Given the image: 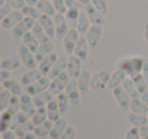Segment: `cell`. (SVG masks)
<instances>
[{"label":"cell","instance_id":"cell-1","mask_svg":"<svg viewBox=\"0 0 148 139\" xmlns=\"http://www.w3.org/2000/svg\"><path fill=\"white\" fill-rule=\"evenodd\" d=\"M144 63V57L134 56V57H125L118 61V68L126 72L129 77L142 72V67Z\"/></svg>","mask_w":148,"mask_h":139},{"label":"cell","instance_id":"cell-2","mask_svg":"<svg viewBox=\"0 0 148 139\" xmlns=\"http://www.w3.org/2000/svg\"><path fill=\"white\" fill-rule=\"evenodd\" d=\"M112 74H113V71L110 67H105L99 70V72L95 73L91 76L90 89H103L106 86H108Z\"/></svg>","mask_w":148,"mask_h":139},{"label":"cell","instance_id":"cell-3","mask_svg":"<svg viewBox=\"0 0 148 139\" xmlns=\"http://www.w3.org/2000/svg\"><path fill=\"white\" fill-rule=\"evenodd\" d=\"M70 80H71V77H70V75L68 74L67 70H65V71H63L61 74H59L57 77H55L54 79L51 80L49 90L54 96H58V94H61V92L65 89Z\"/></svg>","mask_w":148,"mask_h":139},{"label":"cell","instance_id":"cell-4","mask_svg":"<svg viewBox=\"0 0 148 139\" xmlns=\"http://www.w3.org/2000/svg\"><path fill=\"white\" fill-rule=\"evenodd\" d=\"M36 23V19H32L29 17H25V19L21 21H19L14 28L11 29V34L14 40H19L23 39V37L25 36V34H27V32L32 31V29L34 28Z\"/></svg>","mask_w":148,"mask_h":139},{"label":"cell","instance_id":"cell-5","mask_svg":"<svg viewBox=\"0 0 148 139\" xmlns=\"http://www.w3.org/2000/svg\"><path fill=\"white\" fill-rule=\"evenodd\" d=\"M18 55L21 57L23 64L29 69H34V68H37L38 61L36 59L35 53L33 51L29 49L25 44H21L18 48Z\"/></svg>","mask_w":148,"mask_h":139},{"label":"cell","instance_id":"cell-6","mask_svg":"<svg viewBox=\"0 0 148 139\" xmlns=\"http://www.w3.org/2000/svg\"><path fill=\"white\" fill-rule=\"evenodd\" d=\"M112 90H113L114 98H115L117 104L119 105L120 109L123 110V111L129 110L132 98H130V96L127 94V92L124 89V87L122 86V84L119 86H117V87H115Z\"/></svg>","mask_w":148,"mask_h":139},{"label":"cell","instance_id":"cell-7","mask_svg":"<svg viewBox=\"0 0 148 139\" xmlns=\"http://www.w3.org/2000/svg\"><path fill=\"white\" fill-rule=\"evenodd\" d=\"M65 94H67L70 100V104L74 107H78L80 105V90L78 87L76 79H71L65 88Z\"/></svg>","mask_w":148,"mask_h":139},{"label":"cell","instance_id":"cell-8","mask_svg":"<svg viewBox=\"0 0 148 139\" xmlns=\"http://www.w3.org/2000/svg\"><path fill=\"white\" fill-rule=\"evenodd\" d=\"M50 83H51V79L48 76H43L38 81H36L35 83L25 87V92L27 94H31L32 96H35L37 94H41V92H45V90L49 89Z\"/></svg>","mask_w":148,"mask_h":139},{"label":"cell","instance_id":"cell-9","mask_svg":"<svg viewBox=\"0 0 148 139\" xmlns=\"http://www.w3.org/2000/svg\"><path fill=\"white\" fill-rule=\"evenodd\" d=\"M80 34L77 31V29H70L69 32L67 33V35L65 36L62 41H63V49L66 53L68 54H73L75 46L77 44Z\"/></svg>","mask_w":148,"mask_h":139},{"label":"cell","instance_id":"cell-10","mask_svg":"<svg viewBox=\"0 0 148 139\" xmlns=\"http://www.w3.org/2000/svg\"><path fill=\"white\" fill-rule=\"evenodd\" d=\"M25 19V14H23V10H18V9H13L6 17L1 21V27L5 30H9L14 28L19 21H21Z\"/></svg>","mask_w":148,"mask_h":139},{"label":"cell","instance_id":"cell-11","mask_svg":"<svg viewBox=\"0 0 148 139\" xmlns=\"http://www.w3.org/2000/svg\"><path fill=\"white\" fill-rule=\"evenodd\" d=\"M53 19L56 28V38H57V40H63L70 30L65 15L57 13Z\"/></svg>","mask_w":148,"mask_h":139},{"label":"cell","instance_id":"cell-12","mask_svg":"<svg viewBox=\"0 0 148 139\" xmlns=\"http://www.w3.org/2000/svg\"><path fill=\"white\" fill-rule=\"evenodd\" d=\"M103 25H92L89 29V31L87 32L86 38L87 43H88L89 47L90 48H95L99 43V40L101 38L103 35Z\"/></svg>","mask_w":148,"mask_h":139},{"label":"cell","instance_id":"cell-13","mask_svg":"<svg viewBox=\"0 0 148 139\" xmlns=\"http://www.w3.org/2000/svg\"><path fill=\"white\" fill-rule=\"evenodd\" d=\"M19 98H21V110L23 113H25L29 118H32L37 111V107L34 103L33 96L25 92Z\"/></svg>","mask_w":148,"mask_h":139},{"label":"cell","instance_id":"cell-14","mask_svg":"<svg viewBox=\"0 0 148 139\" xmlns=\"http://www.w3.org/2000/svg\"><path fill=\"white\" fill-rule=\"evenodd\" d=\"M82 62L78 57H76L75 55L70 56L69 61H68V66H67V72L70 75L71 79H77L80 75L81 71V65Z\"/></svg>","mask_w":148,"mask_h":139},{"label":"cell","instance_id":"cell-15","mask_svg":"<svg viewBox=\"0 0 148 139\" xmlns=\"http://www.w3.org/2000/svg\"><path fill=\"white\" fill-rule=\"evenodd\" d=\"M84 11L86 12L89 21L92 25H106V19L105 15H103L93 4H88L85 6Z\"/></svg>","mask_w":148,"mask_h":139},{"label":"cell","instance_id":"cell-16","mask_svg":"<svg viewBox=\"0 0 148 139\" xmlns=\"http://www.w3.org/2000/svg\"><path fill=\"white\" fill-rule=\"evenodd\" d=\"M88 49L89 45L87 43V40L85 36H80L77 41V44L74 49V55L78 57L81 61H85L88 57Z\"/></svg>","mask_w":148,"mask_h":139},{"label":"cell","instance_id":"cell-17","mask_svg":"<svg viewBox=\"0 0 148 139\" xmlns=\"http://www.w3.org/2000/svg\"><path fill=\"white\" fill-rule=\"evenodd\" d=\"M68 61H69V58L66 57H59L58 60L55 62L54 66L52 67V69L50 70V72L48 73V77L50 79H54L55 77H57L59 74H61L63 71L67 70V66H68Z\"/></svg>","mask_w":148,"mask_h":139},{"label":"cell","instance_id":"cell-18","mask_svg":"<svg viewBox=\"0 0 148 139\" xmlns=\"http://www.w3.org/2000/svg\"><path fill=\"white\" fill-rule=\"evenodd\" d=\"M43 73L41 72V70L39 68H34V69H29V71H27V73H25L23 75L21 79V83L23 87L31 85V84L35 83L36 81L43 77Z\"/></svg>","mask_w":148,"mask_h":139},{"label":"cell","instance_id":"cell-19","mask_svg":"<svg viewBox=\"0 0 148 139\" xmlns=\"http://www.w3.org/2000/svg\"><path fill=\"white\" fill-rule=\"evenodd\" d=\"M91 74L88 70L84 69L81 71L79 77L77 78V83H78V87L80 90L81 94H85L88 92L90 89V82H91Z\"/></svg>","mask_w":148,"mask_h":139},{"label":"cell","instance_id":"cell-20","mask_svg":"<svg viewBox=\"0 0 148 139\" xmlns=\"http://www.w3.org/2000/svg\"><path fill=\"white\" fill-rule=\"evenodd\" d=\"M39 23H41V25L45 30V32L49 36L50 39L56 38V28H55V23H54L53 17H49V15L43 14L41 17V19H39Z\"/></svg>","mask_w":148,"mask_h":139},{"label":"cell","instance_id":"cell-21","mask_svg":"<svg viewBox=\"0 0 148 139\" xmlns=\"http://www.w3.org/2000/svg\"><path fill=\"white\" fill-rule=\"evenodd\" d=\"M58 55L57 53L53 52V53L49 54L46 58H44L41 62L39 63V69L41 70V72L43 73L44 76H47L48 73L50 72V70L52 69V67L54 66L55 62L58 60Z\"/></svg>","mask_w":148,"mask_h":139},{"label":"cell","instance_id":"cell-22","mask_svg":"<svg viewBox=\"0 0 148 139\" xmlns=\"http://www.w3.org/2000/svg\"><path fill=\"white\" fill-rule=\"evenodd\" d=\"M68 126L67 120L64 117H61L60 119H58L57 121L54 122L53 128L50 133V138L51 139H60V137L62 136V134L64 133V131L66 130Z\"/></svg>","mask_w":148,"mask_h":139},{"label":"cell","instance_id":"cell-23","mask_svg":"<svg viewBox=\"0 0 148 139\" xmlns=\"http://www.w3.org/2000/svg\"><path fill=\"white\" fill-rule=\"evenodd\" d=\"M46 108H47V112H48V119L51 120L52 122H55V121H57L58 119H60L62 117L61 113H60V110H59L58 100L55 96L48 103Z\"/></svg>","mask_w":148,"mask_h":139},{"label":"cell","instance_id":"cell-24","mask_svg":"<svg viewBox=\"0 0 148 139\" xmlns=\"http://www.w3.org/2000/svg\"><path fill=\"white\" fill-rule=\"evenodd\" d=\"M54 44L52 42H47V43H44V44H40L39 48L38 50L35 52V56H36V59H37L38 63L42 61L44 58L47 57L49 54L53 53L54 52Z\"/></svg>","mask_w":148,"mask_h":139},{"label":"cell","instance_id":"cell-25","mask_svg":"<svg viewBox=\"0 0 148 139\" xmlns=\"http://www.w3.org/2000/svg\"><path fill=\"white\" fill-rule=\"evenodd\" d=\"M127 76L128 75L126 74V72L124 71V70L118 68V69L116 70V71H114L113 74H112L111 78H110V80H109V83H108V87H109L110 89H114V88L117 87V86L121 85Z\"/></svg>","mask_w":148,"mask_h":139},{"label":"cell","instance_id":"cell-26","mask_svg":"<svg viewBox=\"0 0 148 139\" xmlns=\"http://www.w3.org/2000/svg\"><path fill=\"white\" fill-rule=\"evenodd\" d=\"M2 83L3 88H6L8 89L13 96H21V94L25 92V87L21 85V82H17L13 79H8V80H5V81L1 82Z\"/></svg>","mask_w":148,"mask_h":139},{"label":"cell","instance_id":"cell-27","mask_svg":"<svg viewBox=\"0 0 148 139\" xmlns=\"http://www.w3.org/2000/svg\"><path fill=\"white\" fill-rule=\"evenodd\" d=\"M21 63H23V61H21L19 55L17 54V55H13L11 57L3 59L0 63V66H1V69H7L12 71V70L18 68Z\"/></svg>","mask_w":148,"mask_h":139},{"label":"cell","instance_id":"cell-28","mask_svg":"<svg viewBox=\"0 0 148 139\" xmlns=\"http://www.w3.org/2000/svg\"><path fill=\"white\" fill-rule=\"evenodd\" d=\"M90 21H89L88 17H87L86 12L85 11H80V14H79L78 23H77V31L79 32L80 36H86L87 32L90 29Z\"/></svg>","mask_w":148,"mask_h":139},{"label":"cell","instance_id":"cell-29","mask_svg":"<svg viewBox=\"0 0 148 139\" xmlns=\"http://www.w3.org/2000/svg\"><path fill=\"white\" fill-rule=\"evenodd\" d=\"M130 110H131V112L136 113V114L147 116V114H148V105L145 104V103H144L140 98H132L131 104H130Z\"/></svg>","mask_w":148,"mask_h":139},{"label":"cell","instance_id":"cell-30","mask_svg":"<svg viewBox=\"0 0 148 139\" xmlns=\"http://www.w3.org/2000/svg\"><path fill=\"white\" fill-rule=\"evenodd\" d=\"M53 125H54V122H52L51 120L48 119V120H46L44 123L36 126L34 132L37 135L38 138H45L48 135H50V133H51V131H52V128H53Z\"/></svg>","mask_w":148,"mask_h":139},{"label":"cell","instance_id":"cell-31","mask_svg":"<svg viewBox=\"0 0 148 139\" xmlns=\"http://www.w3.org/2000/svg\"><path fill=\"white\" fill-rule=\"evenodd\" d=\"M36 6L41 11L42 14L49 15V17H54L57 14V11H56L55 7H54L53 2H51L49 0H39V2L37 3Z\"/></svg>","mask_w":148,"mask_h":139},{"label":"cell","instance_id":"cell-32","mask_svg":"<svg viewBox=\"0 0 148 139\" xmlns=\"http://www.w3.org/2000/svg\"><path fill=\"white\" fill-rule=\"evenodd\" d=\"M54 94L50 92L49 89L45 90V92H41V94H37V96H33L34 103H35L37 108H41V107H46L48 105V103L54 98Z\"/></svg>","mask_w":148,"mask_h":139},{"label":"cell","instance_id":"cell-33","mask_svg":"<svg viewBox=\"0 0 148 139\" xmlns=\"http://www.w3.org/2000/svg\"><path fill=\"white\" fill-rule=\"evenodd\" d=\"M122 86H123L124 89L127 92V94H129L131 98H138L141 96V94L138 92V89H137V87H136L132 77L127 76V77L125 78V80L123 81V83H122Z\"/></svg>","mask_w":148,"mask_h":139},{"label":"cell","instance_id":"cell-34","mask_svg":"<svg viewBox=\"0 0 148 139\" xmlns=\"http://www.w3.org/2000/svg\"><path fill=\"white\" fill-rule=\"evenodd\" d=\"M32 33H33L34 36L37 38V40L39 41L40 44L47 43V42L50 41L49 36L47 35V33L45 32V30L43 29V27H42L41 23H40L39 21L35 23L34 28L32 29Z\"/></svg>","mask_w":148,"mask_h":139},{"label":"cell","instance_id":"cell-35","mask_svg":"<svg viewBox=\"0 0 148 139\" xmlns=\"http://www.w3.org/2000/svg\"><path fill=\"white\" fill-rule=\"evenodd\" d=\"M23 43L29 48L31 51H33L35 53L38 50L40 46L39 41L37 40V38L34 36V34L32 33V31L27 32V34H25V36L23 37Z\"/></svg>","mask_w":148,"mask_h":139},{"label":"cell","instance_id":"cell-36","mask_svg":"<svg viewBox=\"0 0 148 139\" xmlns=\"http://www.w3.org/2000/svg\"><path fill=\"white\" fill-rule=\"evenodd\" d=\"M128 121H129L130 124L134 127H141V126H144V125L148 124L147 116L136 114V113H133V112H131L128 115Z\"/></svg>","mask_w":148,"mask_h":139},{"label":"cell","instance_id":"cell-37","mask_svg":"<svg viewBox=\"0 0 148 139\" xmlns=\"http://www.w3.org/2000/svg\"><path fill=\"white\" fill-rule=\"evenodd\" d=\"M29 117L27 116L25 113H23V111H19L18 113H16L15 115H13L11 118V123H10V130L14 131L18 126H21V124L25 123L27 120H29Z\"/></svg>","mask_w":148,"mask_h":139},{"label":"cell","instance_id":"cell-38","mask_svg":"<svg viewBox=\"0 0 148 139\" xmlns=\"http://www.w3.org/2000/svg\"><path fill=\"white\" fill-rule=\"evenodd\" d=\"M79 14H80V11L76 10V9H68L67 10V12L65 13V17L68 25H69V29H76L77 28Z\"/></svg>","mask_w":148,"mask_h":139},{"label":"cell","instance_id":"cell-39","mask_svg":"<svg viewBox=\"0 0 148 139\" xmlns=\"http://www.w3.org/2000/svg\"><path fill=\"white\" fill-rule=\"evenodd\" d=\"M31 120L34 122V124L36 126L44 123L46 120H48V112L46 107H41V108H37V111L35 112V114L33 115V117L31 118Z\"/></svg>","mask_w":148,"mask_h":139},{"label":"cell","instance_id":"cell-40","mask_svg":"<svg viewBox=\"0 0 148 139\" xmlns=\"http://www.w3.org/2000/svg\"><path fill=\"white\" fill-rule=\"evenodd\" d=\"M35 128H36V125L34 124L33 121L27 120L25 123H23V124H21V126L17 127V128L14 130V133H15V135H16L17 138H18V137L23 136V135L27 134V133H29V132H34Z\"/></svg>","mask_w":148,"mask_h":139},{"label":"cell","instance_id":"cell-41","mask_svg":"<svg viewBox=\"0 0 148 139\" xmlns=\"http://www.w3.org/2000/svg\"><path fill=\"white\" fill-rule=\"evenodd\" d=\"M132 79H133L134 83H135L140 94H143L148 89V82L146 81L145 77H144L142 73H138L136 75H134L132 77Z\"/></svg>","mask_w":148,"mask_h":139},{"label":"cell","instance_id":"cell-42","mask_svg":"<svg viewBox=\"0 0 148 139\" xmlns=\"http://www.w3.org/2000/svg\"><path fill=\"white\" fill-rule=\"evenodd\" d=\"M57 100H58V105H59L60 113H61V115H65L68 112L70 105H71L67 94L62 92L61 94H59L57 96Z\"/></svg>","mask_w":148,"mask_h":139},{"label":"cell","instance_id":"cell-43","mask_svg":"<svg viewBox=\"0 0 148 139\" xmlns=\"http://www.w3.org/2000/svg\"><path fill=\"white\" fill-rule=\"evenodd\" d=\"M12 96L13 94L6 88H3L1 90V92H0V111L1 112H3V111H5L7 109Z\"/></svg>","mask_w":148,"mask_h":139},{"label":"cell","instance_id":"cell-44","mask_svg":"<svg viewBox=\"0 0 148 139\" xmlns=\"http://www.w3.org/2000/svg\"><path fill=\"white\" fill-rule=\"evenodd\" d=\"M5 111H7L8 113H10L11 115H15L16 113H18L21 110V98L18 96H12L9 103L8 107Z\"/></svg>","mask_w":148,"mask_h":139},{"label":"cell","instance_id":"cell-45","mask_svg":"<svg viewBox=\"0 0 148 139\" xmlns=\"http://www.w3.org/2000/svg\"><path fill=\"white\" fill-rule=\"evenodd\" d=\"M23 12L25 17H32L34 19H40L43 15L37 6H31V5H25V7L23 9Z\"/></svg>","mask_w":148,"mask_h":139},{"label":"cell","instance_id":"cell-46","mask_svg":"<svg viewBox=\"0 0 148 139\" xmlns=\"http://www.w3.org/2000/svg\"><path fill=\"white\" fill-rule=\"evenodd\" d=\"M11 118H12V115L10 113H8L7 111H3L2 115H1V123H0V126H1L0 130L2 133L10 129Z\"/></svg>","mask_w":148,"mask_h":139},{"label":"cell","instance_id":"cell-47","mask_svg":"<svg viewBox=\"0 0 148 139\" xmlns=\"http://www.w3.org/2000/svg\"><path fill=\"white\" fill-rule=\"evenodd\" d=\"M91 4L95 5V8L103 15H106L109 11V5H108L107 0H91Z\"/></svg>","mask_w":148,"mask_h":139},{"label":"cell","instance_id":"cell-48","mask_svg":"<svg viewBox=\"0 0 148 139\" xmlns=\"http://www.w3.org/2000/svg\"><path fill=\"white\" fill-rule=\"evenodd\" d=\"M52 2H53L54 7H55L57 13L65 15V13L68 10V7L66 5L65 0H52Z\"/></svg>","mask_w":148,"mask_h":139},{"label":"cell","instance_id":"cell-49","mask_svg":"<svg viewBox=\"0 0 148 139\" xmlns=\"http://www.w3.org/2000/svg\"><path fill=\"white\" fill-rule=\"evenodd\" d=\"M75 137H76V129L72 125H68L60 139H75Z\"/></svg>","mask_w":148,"mask_h":139},{"label":"cell","instance_id":"cell-50","mask_svg":"<svg viewBox=\"0 0 148 139\" xmlns=\"http://www.w3.org/2000/svg\"><path fill=\"white\" fill-rule=\"evenodd\" d=\"M125 139H142L139 133V128L133 126L128 129L125 135Z\"/></svg>","mask_w":148,"mask_h":139},{"label":"cell","instance_id":"cell-51","mask_svg":"<svg viewBox=\"0 0 148 139\" xmlns=\"http://www.w3.org/2000/svg\"><path fill=\"white\" fill-rule=\"evenodd\" d=\"M5 1L13 9H18V10H23L25 7V5H27L25 0H5Z\"/></svg>","mask_w":148,"mask_h":139},{"label":"cell","instance_id":"cell-52","mask_svg":"<svg viewBox=\"0 0 148 139\" xmlns=\"http://www.w3.org/2000/svg\"><path fill=\"white\" fill-rule=\"evenodd\" d=\"M12 9L13 8L8 3H4V4L0 5V21H2L4 17H6L12 11Z\"/></svg>","mask_w":148,"mask_h":139},{"label":"cell","instance_id":"cell-53","mask_svg":"<svg viewBox=\"0 0 148 139\" xmlns=\"http://www.w3.org/2000/svg\"><path fill=\"white\" fill-rule=\"evenodd\" d=\"M66 5L68 9H76V10H82V4L79 2L78 0H65Z\"/></svg>","mask_w":148,"mask_h":139},{"label":"cell","instance_id":"cell-54","mask_svg":"<svg viewBox=\"0 0 148 139\" xmlns=\"http://www.w3.org/2000/svg\"><path fill=\"white\" fill-rule=\"evenodd\" d=\"M11 78V71L7 69H1L0 71V81L3 82Z\"/></svg>","mask_w":148,"mask_h":139},{"label":"cell","instance_id":"cell-55","mask_svg":"<svg viewBox=\"0 0 148 139\" xmlns=\"http://www.w3.org/2000/svg\"><path fill=\"white\" fill-rule=\"evenodd\" d=\"M2 137H3V139H17L14 131L10 130V129H9V130H7V131H5V132H3L2 133Z\"/></svg>","mask_w":148,"mask_h":139},{"label":"cell","instance_id":"cell-56","mask_svg":"<svg viewBox=\"0 0 148 139\" xmlns=\"http://www.w3.org/2000/svg\"><path fill=\"white\" fill-rule=\"evenodd\" d=\"M142 74L145 77L146 81L148 82V58L144 57V63H143V67H142Z\"/></svg>","mask_w":148,"mask_h":139},{"label":"cell","instance_id":"cell-57","mask_svg":"<svg viewBox=\"0 0 148 139\" xmlns=\"http://www.w3.org/2000/svg\"><path fill=\"white\" fill-rule=\"evenodd\" d=\"M138 128H139V133L141 138H148V124L138 127Z\"/></svg>","mask_w":148,"mask_h":139},{"label":"cell","instance_id":"cell-58","mask_svg":"<svg viewBox=\"0 0 148 139\" xmlns=\"http://www.w3.org/2000/svg\"><path fill=\"white\" fill-rule=\"evenodd\" d=\"M37 135L35 134V132H29L27 133V134L23 135V136L21 137H18L17 139H37Z\"/></svg>","mask_w":148,"mask_h":139},{"label":"cell","instance_id":"cell-59","mask_svg":"<svg viewBox=\"0 0 148 139\" xmlns=\"http://www.w3.org/2000/svg\"><path fill=\"white\" fill-rule=\"evenodd\" d=\"M144 39L145 42L148 44V23H146V25H144Z\"/></svg>","mask_w":148,"mask_h":139},{"label":"cell","instance_id":"cell-60","mask_svg":"<svg viewBox=\"0 0 148 139\" xmlns=\"http://www.w3.org/2000/svg\"><path fill=\"white\" fill-rule=\"evenodd\" d=\"M140 98H141L142 100H143L145 104L148 105V89L146 90L145 92H144L143 94H141V96H140Z\"/></svg>","mask_w":148,"mask_h":139},{"label":"cell","instance_id":"cell-61","mask_svg":"<svg viewBox=\"0 0 148 139\" xmlns=\"http://www.w3.org/2000/svg\"><path fill=\"white\" fill-rule=\"evenodd\" d=\"M27 5H31V6H36L37 3L39 2V0H25Z\"/></svg>","mask_w":148,"mask_h":139},{"label":"cell","instance_id":"cell-62","mask_svg":"<svg viewBox=\"0 0 148 139\" xmlns=\"http://www.w3.org/2000/svg\"><path fill=\"white\" fill-rule=\"evenodd\" d=\"M78 1L82 5H84V6H86V5H88V4H90V3H91V0H78Z\"/></svg>","mask_w":148,"mask_h":139},{"label":"cell","instance_id":"cell-63","mask_svg":"<svg viewBox=\"0 0 148 139\" xmlns=\"http://www.w3.org/2000/svg\"><path fill=\"white\" fill-rule=\"evenodd\" d=\"M142 139H148V138H142Z\"/></svg>","mask_w":148,"mask_h":139},{"label":"cell","instance_id":"cell-64","mask_svg":"<svg viewBox=\"0 0 148 139\" xmlns=\"http://www.w3.org/2000/svg\"><path fill=\"white\" fill-rule=\"evenodd\" d=\"M147 118H148V114H147Z\"/></svg>","mask_w":148,"mask_h":139}]
</instances>
